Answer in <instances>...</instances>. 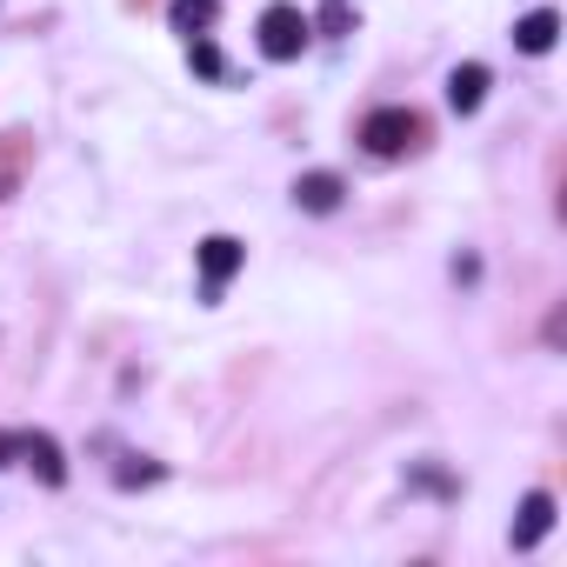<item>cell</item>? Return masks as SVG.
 Instances as JSON below:
<instances>
[{
    "label": "cell",
    "instance_id": "cell-5",
    "mask_svg": "<svg viewBox=\"0 0 567 567\" xmlns=\"http://www.w3.org/2000/svg\"><path fill=\"white\" fill-rule=\"evenodd\" d=\"M481 101H487V68H481V61L454 68V74H447V107H454V114H474Z\"/></svg>",
    "mask_w": 567,
    "mask_h": 567
},
{
    "label": "cell",
    "instance_id": "cell-6",
    "mask_svg": "<svg viewBox=\"0 0 567 567\" xmlns=\"http://www.w3.org/2000/svg\"><path fill=\"white\" fill-rule=\"evenodd\" d=\"M547 527H554V494H547V487H534V494L520 501V520H514V547H534Z\"/></svg>",
    "mask_w": 567,
    "mask_h": 567
},
{
    "label": "cell",
    "instance_id": "cell-11",
    "mask_svg": "<svg viewBox=\"0 0 567 567\" xmlns=\"http://www.w3.org/2000/svg\"><path fill=\"white\" fill-rule=\"evenodd\" d=\"M194 68H200V74H207V81H214V74H220V54H214V48H207V41H194Z\"/></svg>",
    "mask_w": 567,
    "mask_h": 567
},
{
    "label": "cell",
    "instance_id": "cell-1",
    "mask_svg": "<svg viewBox=\"0 0 567 567\" xmlns=\"http://www.w3.org/2000/svg\"><path fill=\"white\" fill-rule=\"evenodd\" d=\"M308 34H315V21L301 8H288V0H274V8L260 14V54L267 61H295L308 48Z\"/></svg>",
    "mask_w": 567,
    "mask_h": 567
},
{
    "label": "cell",
    "instance_id": "cell-4",
    "mask_svg": "<svg viewBox=\"0 0 567 567\" xmlns=\"http://www.w3.org/2000/svg\"><path fill=\"white\" fill-rule=\"evenodd\" d=\"M341 194H348V187H341V174H328V167H315V174H301V181H295V200H301L308 214H334V207H341Z\"/></svg>",
    "mask_w": 567,
    "mask_h": 567
},
{
    "label": "cell",
    "instance_id": "cell-7",
    "mask_svg": "<svg viewBox=\"0 0 567 567\" xmlns=\"http://www.w3.org/2000/svg\"><path fill=\"white\" fill-rule=\"evenodd\" d=\"M554 41H560V14H554V8H534V14L514 28V48H520V54H547Z\"/></svg>",
    "mask_w": 567,
    "mask_h": 567
},
{
    "label": "cell",
    "instance_id": "cell-8",
    "mask_svg": "<svg viewBox=\"0 0 567 567\" xmlns=\"http://www.w3.org/2000/svg\"><path fill=\"white\" fill-rule=\"evenodd\" d=\"M21 454L34 461V474H41L48 487H61V481H68V461H61V447H54L48 434H21Z\"/></svg>",
    "mask_w": 567,
    "mask_h": 567
},
{
    "label": "cell",
    "instance_id": "cell-9",
    "mask_svg": "<svg viewBox=\"0 0 567 567\" xmlns=\"http://www.w3.org/2000/svg\"><path fill=\"white\" fill-rule=\"evenodd\" d=\"M214 21V0H174V28H207Z\"/></svg>",
    "mask_w": 567,
    "mask_h": 567
},
{
    "label": "cell",
    "instance_id": "cell-10",
    "mask_svg": "<svg viewBox=\"0 0 567 567\" xmlns=\"http://www.w3.org/2000/svg\"><path fill=\"white\" fill-rule=\"evenodd\" d=\"M315 28H328V34H348V28H354V8H348V0H328Z\"/></svg>",
    "mask_w": 567,
    "mask_h": 567
},
{
    "label": "cell",
    "instance_id": "cell-12",
    "mask_svg": "<svg viewBox=\"0 0 567 567\" xmlns=\"http://www.w3.org/2000/svg\"><path fill=\"white\" fill-rule=\"evenodd\" d=\"M14 454H21V434H0V467H8Z\"/></svg>",
    "mask_w": 567,
    "mask_h": 567
},
{
    "label": "cell",
    "instance_id": "cell-2",
    "mask_svg": "<svg viewBox=\"0 0 567 567\" xmlns=\"http://www.w3.org/2000/svg\"><path fill=\"white\" fill-rule=\"evenodd\" d=\"M361 141H368V154H401L414 141V114L408 107H374L361 121Z\"/></svg>",
    "mask_w": 567,
    "mask_h": 567
},
{
    "label": "cell",
    "instance_id": "cell-3",
    "mask_svg": "<svg viewBox=\"0 0 567 567\" xmlns=\"http://www.w3.org/2000/svg\"><path fill=\"white\" fill-rule=\"evenodd\" d=\"M240 260H247V247H240L234 234H207V240H200V280H207V295L227 288V280L240 274Z\"/></svg>",
    "mask_w": 567,
    "mask_h": 567
}]
</instances>
